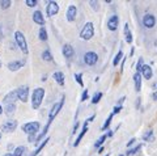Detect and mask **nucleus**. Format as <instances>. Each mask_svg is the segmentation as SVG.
Instances as JSON below:
<instances>
[{
  "label": "nucleus",
  "mask_w": 157,
  "mask_h": 156,
  "mask_svg": "<svg viewBox=\"0 0 157 156\" xmlns=\"http://www.w3.org/2000/svg\"><path fill=\"white\" fill-rule=\"evenodd\" d=\"M124 37H126V42L127 43L132 42V34H131V30L128 28V24H124Z\"/></svg>",
  "instance_id": "obj_20"
},
{
  "label": "nucleus",
  "mask_w": 157,
  "mask_h": 156,
  "mask_svg": "<svg viewBox=\"0 0 157 156\" xmlns=\"http://www.w3.org/2000/svg\"><path fill=\"white\" fill-rule=\"evenodd\" d=\"M94 118H96V115H92L90 118H88V122H92V121H94Z\"/></svg>",
  "instance_id": "obj_46"
},
{
  "label": "nucleus",
  "mask_w": 157,
  "mask_h": 156,
  "mask_svg": "<svg viewBox=\"0 0 157 156\" xmlns=\"http://www.w3.org/2000/svg\"><path fill=\"white\" fill-rule=\"evenodd\" d=\"M152 99L155 101H157V92H153V95H152Z\"/></svg>",
  "instance_id": "obj_45"
},
{
  "label": "nucleus",
  "mask_w": 157,
  "mask_h": 156,
  "mask_svg": "<svg viewBox=\"0 0 157 156\" xmlns=\"http://www.w3.org/2000/svg\"><path fill=\"white\" fill-rule=\"evenodd\" d=\"M0 139H2V134H0Z\"/></svg>",
  "instance_id": "obj_53"
},
{
  "label": "nucleus",
  "mask_w": 157,
  "mask_h": 156,
  "mask_svg": "<svg viewBox=\"0 0 157 156\" xmlns=\"http://www.w3.org/2000/svg\"><path fill=\"white\" fill-rule=\"evenodd\" d=\"M106 136H107V138H110V136H113V131H107Z\"/></svg>",
  "instance_id": "obj_47"
},
{
  "label": "nucleus",
  "mask_w": 157,
  "mask_h": 156,
  "mask_svg": "<svg viewBox=\"0 0 157 156\" xmlns=\"http://www.w3.org/2000/svg\"><path fill=\"white\" fill-rule=\"evenodd\" d=\"M63 55H64L67 59H72L73 55H75V50H73V47L71 45H68V43H66L64 46H63Z\"/></svg>",
  "instance_id": "obj_14"
},
{
  "label": "nucleus",
  "mask_w": 157,
  "mask_h": 156,
  "mask_svg": "<svg viewBox=\"0 0 157 156\" xmlns=\"http://www.w3.org/2000/svg\"><path fill=\"white\" fill-rule=\"evenodd\" d=\"M17 127V122L14 119H11V121H6L2 127H0V130L3 131V133H12V131H14Z\"/></svg>",
  "instance_id": "obj_8"
},
{
  "label": "nucleus",
  "mask_w": 157,
  "mask_h": 156,
  "mask_svg": "<svg viewBox=\"0 0 157 156\" xmlns=\"http://www.w3.org/2000/svg\"><path fill=\"white\" fill-rule=\"evenodd\" d=\"M134 81H135L136 92H140V89H141V74L140 72H136V74L134 75Z\"/></svg>",
  "instance_id": "obj_19"
},
{
  "label": "nucleus",
  "mask_w": 157,
  "mask_h": 156,
  "mask_svg": "<svg viewBox=\"0 0 157 156\" xmlns=\"http://www.w3.org/2000/svg\"><path fill=\"white\" fill-rule=\"evenodd\" d=\"M93 36H94V25H93L92 22H86L84 25V28L81 29L80 37L84 41H89V40L93 38Z\"/></svg>",
  "instance_id": "obj_2"
},
{
  "label": "nucleus",
  "mask_w": 157,
  "mask_h": 156,
  "mask_svg": "<svg viewBox=\"0 0 157 156\" xmlns=\"http://www.w3.org/2000/svg\"><path fill=\"white\" fill-rule=\"evenodd\" d=\"M25 151H26V148L24 147V146H20V147H16V150L13 151V155L14 156H24Z\"/></svg>",
  "instance_id": "obj_25"
},
{
  "label": "nucleus",
  "mask_w": 157,
  "mask_h": 156,
  "mask_svg": "<svg viewBox=\"0 0 157 156\" xmlns=\"http://www.w3.org/2000/svg\"><path fill=\"white\" fill-rule=\"evenodd\" d=\"M76 14H77V8L75 6H70L67 9V13H66V17H67V20L72 22V21H75V18H76Z\"/></svg>",
  "instance_id": "obj_13"
},
{
  "label": "nucleus",
  "mask_w": 157,
  "mask_h": 156,
  "mask_svg": "<svg viewBox=\"0 0 157 156\" xmlns=\"http://www.w3.org/2000/svg\"><path fill=\"white\" fill-rule=\"evenodd\" d=\"M52 77H54V80H55L59 85H64V75H63V72L62 71H56V72H54V75H52Z\"/></svg>",
  "instance_id": "obj_18"
},
{
  "label": "nucleus",
  "mask_w": 157,
  "mask_h": 156,
  "mask_svg": "<svg viewBox=\"0 0 157 156\" xmlns=\"http://www.w3.org/2000/svg\"><path fill=\"white\" fill-rule=\"evenodd\" d=\"M106 139H107V136H106V135H102L101 138H98V140L94 143V147H96V148H101V147H102V144L105 143V140H106Z\"/></svg>",
  "instance_id": "obj_28"
},
{
  "label": "nucleus",
  "mask_w": 157,
  "mask_h": 156,
  "mask_svg": "<svg viewBox=\"0 0 157 156\" xmlns=\"http://www.w3.org/2000/svg\"><path fill=\"white\" fill-rule=\"evenodd\" d=\"M139 106H140V99H137L136 100V108H139Z\"/></svg>",
  "instance_id": "obj_48"
},
{
  "label": "nucleus",
  "mask_w": 157,
  "mask_h": 156,
  "mask_svg": "<svg viewBox=\"0 0 157 156\" xmlns=\"http://www.w3.org/2000/svg\"><path fill=\"white\" fill-rule=\"evenodd\" d=\"M113 115H114V114L111 113L109 117H107V119L105 121V123H104V126L101 127V130H106L107 127H109V126H110V122H111V119H113Z\"/></svg>",
  "instance_id": "obj_33"
},
{
  "label": "nucleus",
  "mask_w": 157,
  "mask_h": 156,
  "mask_svg": "<svg viewBox=\"0 0 157 156\" xmlns=\"http://www.w3.org/2000/svg\"><path fill=\"white\" fill-rule=\"evenodd\" d=\"M122 58H123V53H122V50H119V51H118V54L115 55L114 60H113V64H114V66H118V64H119V62L122 60Z\"/></svg>",
  "instance_id": "obj_27"
},
{
  "label": "nucleus",
  "mask_w": 157,
  "mask_h": 156,
  "mask_svg": "<svg viewBox=\"0 0 157 156\" xmlns=\"http://www.w3.org/2000/svg\"><path fill=\"white\" fill-rule=\"evenodd\" d=\"M140 148H141V144H139V146H136L135 148H132V150H130V151H127L126 152V155L127 156H131V155H135V154H137L140 151Z\"/></svg>",
  "instance_id": "obj_32"
},
{
  "label": "nucleus",
  "mask_w": 157,
  "mask_h": 156,
  "mask_svg": "<svg viewBox=\"0 0 157 156\" xmlns=\"http://www.w3.org/2000/svg\"><path fill=\"white\" fill-rule=\"evenodd\" d=\"M38 4L37 0H26V6L28 7H36Z\"/></svg>",
  "instance_id": "obj_37"
},
{
  "label": "nucleus",
  "mask_w": 157,
  "mask_h": 156,
  "mask_svg": "<svg viewBox=\"0 0 157 156\" xmlns=\"http://www.w3.org/2000/svg\"><path fill=\"white\" fill-rule=\"evenodd\" d=\"M75 79H76V81L78 83V85L84 87V81H82V75H81V74H75Z\"/></svg>",
  "instance_id": "obj_34"
},
{
  "label": "nucleus",
  "mask_w": 157,
  "mask_h": 156,
  "mask_svg": "<svg viewBox=\"0 0 157 156\" xmlns=\"http://www.w3.org/2000/svg\"><path fill=\"white\" fill-rule=\"evenodd\" d=\"M46 11H47V16H48V17L55 16V14L59 12V6H58V3L54 2V0H52V2H48V3H47Z\"/></svg>",
  "instance_id": "obj_10"
},
{
  "label": "nucleus",
  "mask_w": 157,
  "mask_h": 156,
  "mask_svg": "<svg viewBox=\"0 0 157 156\" xmlns=\"http://www.w3.org/2000/svg\"><path fill=\"white\" fill-rule=\"evenodd\" d=\"M88 133V127H82V130L80 131V134H78V136H77V139L75 140V143H73V147H77L78 146V143H80V140L84 138V135Z\"/></svg>",
  "instance_id": "obj_21"
},
{
  "label": "nucleus",
  "mask_w": 157,
  "mask_h": 156,
  "mask_svg": "<svg viewBox=\"0 0 157 156\" xmlns=\"http://www.w3.org/2000/svg\"><path fill=\"white\" fill-rule=\"evenodd\" d=\"M0 37H3V34H2V28H0Z\"/></svg>",
  "instance_id": "obj_51"
},
{
  "label": "nucleus",
  "mask_w": 157,
  "mask_h": 156,
  "mask_svg": "<svg viewBox=\"0 0 157 156\" xmlns=\"http://www.w3.org/2000/svg\"><path fill=\"white\" fill-rule=\"evenodd\" d=\"M89 6H90L93 9H94V11H98V9H100V8H98V7H100V3H98L97 0H96V2L90 0V2H89Z\"/></svg>",
  "instance_id": "obj_35"
},
{
  "label": "nucleus",
  "mask_w": 157,
  "mask_h": 156,
  "mask_svg": "<svg viewBox=\"0 0 157 156\" xmlns=\"http://www.w3.org/2000/svg\"><path fill=\"white\" fill-rule=\"evenodd\" d=\"M14 40H16L17 46L21 49V51L24 53V54H28V43H26V40H25L24 33L17 30L16 33H14Z\"/></svg>",
  "instance_id": "obj_3"
},
{
  "label": "nucleus",
  "mask_w": 157,
  "mask_h": 156,
  "mask_svg": "<svg viewBox=\"0 0 157 156\" xmlns=\"http://www.w3.org/2000/svg\"><path fill=\"white\" fill-rule=\"evenodd\" d=\"M3 113V108H2V105H0V114Z\"/></svg>",
  "instance_id": "obj_50"
},
{
  "label": "nucleus",
  "mask_w": 157,
  "mask_h": 156,
  "mask_svg": "<svg viewBox=\"0 0 157 156\" xmlns=\"http://www.w3.org/2000/svg\"><path fill=\"white\" fill-rule=\"evenodd\" d=\"M0 67H2V60H0Z\"/></svg>",
  "instance_id": "obj_52"
},
{
  "label": "nucleus",
  "mask_w": 157,
  "mask_h": 156,
  "mask_svg": "<svg viewBox=\"0 0 157 156\" xmlns=\"http://www.w3.org/2000/svg\"><path fill=\"white\" fill-rule=\"evenodd\" d=\"M8 150L11 151V150H16V148H14V146H13L12 143H9V144H8Z\"/></svg>",
  "instance_id": "obj_44"
},
{
  "label": "nucleus",
  "mask_w": 157,
  "mask_h": 156,
  "mask_svg": "<svg viewBox=\"0 0 157 156\" xmlns=\"http://www.w3.org/2000/svg\"><path fill=\"white\" fill-rule=\"evenodd\" d=\"M86 99H88V91H86V89H84V92H82V95H81V101L84 102Z\"/></svg>",
  "instance_id": "obj_38"
},
{
  "label": "nucleus",
  "mask_w": 157,
  "mask_h": 156,
  "mask_svg": "<svg viewBox=\"0 0 157 156\" xmlns=\"http://www.w3.org/2000/svg\"><path fill=\"white\" fill-rule=\"evenodd\" d=\"M101 99H102V92H96L94 96H93V99H92V102L93 104H98Z\"/></svg>",
  "instance_id": "obj_31"
},
{
  "label": "nucleus",
  "mask_w": 157,
  "mask_h": 156,
  "mask_svg": "<svg viewBox=\"0 0 157 156\" xmlns=\"http://www.w3.org/2000/svg\"><path fill=\"white\" fill-rule=\"evenodd\" d=\"M78 125H80L78 122H76L75 125H73V129H72V134H73V135L76 134V131H77V129H78Z\"/></svg>",
  "instance_id": "obj_40"
},
{
  "label": "nucleus",
  "mask_w": 157,
  "mask_h": 156,
  "mask_svg": "<svg viewBox=\"0 0 157 156\" xmlns=\"http://www.w3.org/2000/svg\"><path fill=\"white\" fill-rule=\"evenodd\" d=\"M156 88H157V84H156Z\"/></svg>",
  "instance_id": "obj_56"
},
{
  "label": "nucleus",
  "mask_w": 157,
  "mask_h": 156,
  "mask_svg": "<svg viewBox=\"0 0 157 156\" xmlns=\"http://www.w3.org/2000/svg\"><path fill=\"white\" fill-rule=\"evenodd\" d=\"M3 156H14V155H13L12 152H7L6 155H3Z\"/></svg>",
  "instance_id": "obj_49"
},
{
  "label": "nucleus",
  "mask_w": 157,
  "mask_h": 156,
  "mask_svg": "<svg viewBox=\"0 0 157 156\" xmlns=\"http://www.w3.org/2000/svg\"><path fill=\"white\" fill-rule=\"evenodd\" d=\"M98 62V55L94 51H88L84 55V63L86 66H94Z\"/></svg>",
  "instance_id": "obj_6"
},
{
  "label": "nucleus",
  "mask_w": 157,
  "mask_h": 156,
  "mask_svg": "<svg viewBox=\"0 0 157 156\" xmlns=\"http://www.w3.org/2000/svg\"><path fill=\"white\" fill-rule=\"evenodd\" d=\"M135 142H136V139H135V138H132V139L130 140V142L127 143V147H131V146H134V143H135Z\"/></svg>",
  "instance_id": "obj_42"
},
{
  "label": "nucleus",
  "mask_w": 157,
  "mask_h": 156,
  "mask_svg": "<svg viewBox=\"0 0 157 156\" xmlns=\"http://www.w3.org/2000/svg\"><path fill=\"white\" fill-rule=\"evenodd\" d=\"M64 100H66V97L63 96L62 100L59 101V102H56V104L52 106V109L50 111V115H48V121H52L54 118H55V115L59 113V111H60V109L63 108V105H64Z\"/></svg>",
  "instance_id": "obj_7"
},
{
  "label": "nucleus",
  "mask_w": 157,
  "mask_h": 156,
  "mask_svg": "<svg viewBox=\"0 0 157 156\" xmlns=\"http://www.w3.org/2000/svg\"><path fill=\"white\" fill-rule=\"evenodd\" d=\"M38 36H39V40H41V41H47V32H46V29L43 26L39 29V34H38Z\"/></svg>",
  "instance_id": "obj_26"
},
{
  "label": "nucleus",
  "mask_w": 157,
  "mask_h": 156,
  "mask_svg": "<svg viewBox=\"0 0 157 156\" xmlns=\"http://www.w3.org/2000/svg\"><path fill=\"white\" fill-rule=\"evenodd\" d=\"M143 58H139V60H137V66H136V72H140L141 68H143Z\"/></svg>",
  "instance_id": "obj_36"
},
{
  "label": "nucleus",
  "mask_w": 157,
  "mask_h": 156,
  "mask_svg": "<svg viewBox=\"0 0 157 156\" xmlns=\"http://www.w3.org/2000/svg\"><path fill=\"white\" fill-rule=\"evenodd\" d=\"M105 156H109V155H105Z\"/></svg>",
  "instance_id": "obj_55"
},
{
  "label": "nucleus",
  "mask_w": 157,
  "mask_h": 156,
  "mask_svg": "<svg viewBox=\"0 0 157 156\" xmlns=\"http://www.w3.org/2000/svg\"><path fill=\"white\" fill-rule=\"evenodd\" d=\"M11 6H12L11 0H0V8L2 9H8Z\"/></svg>",
  "instance_id": "obj_30"
},
{
  "label": "nucleus",
  "mask_w": 157,
  "mask_h": 156,
  "mask_svg": "<svg viewBox=\"0 0 157 156\" xmlns=\"http://www.w3.org/2000/svg\"><path fill=\"white\" fill-rule=\"evenodd\" d=\"M43 97H45V89L43 88H36L32 93V108L38 109L42 105Z\"/></svg>",
  "instance_id": "obj_1"
},
{
  "label": "nucleus",
  "mask_w": 157,
  "mask_h": 156,
  "mask_svg": "<svg viewBox=\"0 0 157 156\" xmlns=\"http://www.w3.org/2000/svg\"><path fill=\"white\" fill-rule=\"evenodd\" d=\"M42 59L46 60V62H51L52 60V55H51L50 50H43L42 51Z\"/></svg>",
  "instance_id": "obj_24"
},
{
  "label": "nucleus",
  "mask_w": 157,
  "mask_h": 156,
  "mask_svg": "<svg viewBox=\"0 0 157 156\" xmlns=\"http://www.w3.org/2000/svg\"><path fill=\"white\" fill-rule=\"evenodd\" d=\"M143 25L147 29L153 28L156 25V17L153 16V14H151V13L144 14V17H143Z\"/></svg>",
  "instance_id": "obj_9"
},
{
  "label": "nucleus",
  "mask_w": 157,
  "mask_h": 156,
  "mask_svg": "<svg viewBox=\"0 0 157 156\" xmlns=\"http://www.w3.org/2000/svg\"><path fill=\"white\" fill-rule=\"evenodd\" d=\"M118 25H119V17L117 14H113L109 20H107V29L111 32H115L118 29Z\"/></svg>",
  "instance_id": "obj_11"
},
{
  "label": "nucleus",
  "mask_w": 157,
  "mask_h": 156,
  "mask_svg": "<svg viewBox=\"0 0 157 156\" xmlns=\"http://www.w3.org/2000/svg\"><path fill=\"white\" fill-rule=\"evenodd\" d=\"M119 156H123V155H119Z\"/></svg>",
  "instance_id": "obj_54"
},
{
  "label": "nucleus",
  "mask_w": 157,
  "mask_h": 156,
  "mask_svg": "<svg viewBox=\"0 0 157 156\" xmlns=\"http://www.w3.org/2000/svg\"><path fill=\"white\" fill-rule=\"evenodd\" d=\"M28 140H29V142H34V140H37V136H36V134L29 135V136H28Z\"/></svg>",
  "instance_id": "obj_39"
},
{
  "label": "nucleus",
  "mask_w": 157,
  "mask_h": 156,
  "mask_svg": "<svg viewBox=\"0 0 157 156\" xmlns=\"http://www.w3.org/2000/svg\"><path fill=\"white\" fill-rule=\"evenodd\" d=\"M153 138H155V136H153V131H152V130H148L143 135V139L147 140V142H151V140H153Z\"/></svg>",
  "instance_id": "obj_29"
},
{
  "label": "nucleus",
  "mask_w": 157,
  "mask_h": 156,
  "mask_svg": "<svg viewBox=\"0 0 157 156\" xmlns=\"http://www.w3.org/2000/svg\"><path fill=\"white\" fill-rule=\"evenodd\" d=\"M25 60H24V59H21V60H13V62H11V63H8V70L9 71H18L20 70V68H21V67H24V66H25Z\"/></svg>",
  "instance_id": "obj_12"
},
{
  "label": "nucleus",
  "mask_w": 157,
  "mask_h": 156,
  "mask_svg": "<svg viewBox=\"0 0 157 156\" xmlns=\"http://www.w3.org/2000/svg\"><path fill=\"white\" fill-rule=\"evenodd\" d=\"M47 142H48V139H45V140H43L42 144H39V146H38V148H37L36 151H34V152H32V155H30V156H38L39 154L42 152V150L45 148V146L47 144Z\"/></svg>",
  "instance_id": "obj_22"
},
{
  "label": "nucleus",
  "mask_w": 157,
  "mask_h": 156,
  "mask_svg": "<svg viewBox=\"0 0 157 156\" xmlns=\"http://www.w3.org/2000/svg\"><path fill=\"white\" fill-rule=\"evenodd\" d=\"M33 21L38 24V25H45V17H43V13L41 11H36L33 13Z\"/></svg>",
  "instance_id": "obj_15"
},
{
  "label": "nucleus",
  "mask_w": 157,
  "mask_h": 156,
  "mask_svg": "<svg viewBox=\"0 0 157 156\" xmlns=\"http://www.w3.org/2000/svg\"><path fill=\"white\" fill-rule=\"evenodd\" d=\"M124 100H126V97H122V99H119V101H118V106H122V104H123Z\"/></svg>",
  "instance_id": "obj_43"
},
{
  "label": "nucleus",
  "mask_w": 157,
  "mask_h": 156,
  "mask_svg": "<svg viewBox=\"0 0 157 156\" xmlns=\"http://www.w3.org/2000/svg\"><path fill=\"white\" fill-rule=\"evenodd\" d=\"M121 109H122V106H115V108L113 109V114H118L121 111Z\"/></svg>",
  "instance_id": "obj_41"
},
{
  "label": "nucleus",
  "mask_w": 157,
  "mask_h": 156,
  "mask_svg": "<svg viewBox=\"0 0 157 156\" xmlns=\"http://www.w3.org/2000/svg\"><path fill=\"white\" fill-rule=\"evenodd\" d=\"M39 127H41V123L37 122V121H34V122H28V123H25V125H24V127H22V130L25 131L26 134L32 135V134H37L38 130H39Z\"/></svg>",
  "instance_id": "obj_4"
},
{
  "label": "nucleus",
  "mask_w": 157,
  "mask_h": 156,
  "mask_svg": "<svg viewBox=\"0 0 157 156\" xmlns=\"http://www.w3.org/2000/svg\"><path fill=\"white\" fill-rule=\"evenodd\" d=\"M16 93H17V99L21 100V102H28V99H29V88H28V85H21L20 88L16 89Z\"/></svg>",
  "instance_id": "obj_5"
},
{
  "label": "nucleus",
  "mask_w": 157,
  "mask_h": 156,
  "mask_svg": "<svg viewBox=\"0 0 157 156\" xmlns=\"http://www.w3.org/2000/svg\"><path fill=\"white\" fill-rule=\"evenodd\" d=\"M16 100H17V93H16V91H13V92H9V93L4 97L3 102L6 105H9V104H14Z\"/></svg>",
  "instance_id": "obj_16"
},
{
  "label": "nucleus",
  "mask_w": 157,
  "mask_h": 156,
  "mask_svg": "<svg viewBox=\"0 0 157 156\" xmlns=\"http://www.w3.org/2000/svg\"><path fill=\"white\" fill-rule=\"evenodd\" d=\"M6 114L11 117L12 114H14V111H16V105L14 104H9V105H6Z\"/></svg>",
  "instance_id": "obj_23"
},
{
  "label": "nucleus",
  "mask_w": 157,
  "mask_h": 156,
  "mask_svg": "<svg viewBox=\"0 0 157 156\" xmlns=\"http://www.w3.org/2000/svg\"><path fill=\"white\" fill-rule=\"evenodd\" d=\"M140 74H141V76H143L144 79L149 80L152 77V75H153V72H152V68H151L149 64H144L143 68H141V71H140Z\"/></svg>",
  "instance_id": "obj_17"
}]
</instances>
